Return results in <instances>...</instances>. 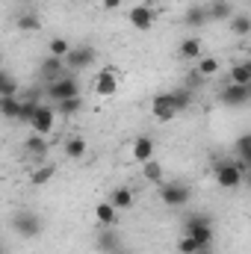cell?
Returning a JSON list of instances; mask_svg holds the SVG:
<instances>
[{
	"mask_svg": "<svg viewBox=\"0 0 251 254\" xmlns=\"http://www.w3.org/2000/svg\"><path fill=\"white\" fill-rule=\"evenodd\" d=\"M178 57H181V60H187V63H198V60L204 57V45H201V39L187 36V39L178 45Z\"/></svg>",
	"mask_w": 251,
	"mask_h": 254,
	"instance_id": "obj_18",
	"label": "cell"
},
{
	"mask_svg": "<svg viewBox=\"0 0 251 254\" xmlns=\"http://www.w3.org/2000/svg\"><path fill=\"white\" fill-rule=\"evenodd\" d=\"M228 83H237V86H251V71L246 63H234L228 71Z\"/></svg>",
	"mask_w": 251,
	"mask_h": 254,
	"instance_id": "obj_24",
	"label": "cell"
},
{
	"mask_svg": "<svg viewBox=\"0 0 251 254\" xmlns=\"http://www.w3.org/2000/svg\"><path fill=\"white\" fill-rule=\"evenodd\" d=\"M65 71H68V65H65V60H60V57H45V60H42V68H39L42 80H48V83L65 77Z\"/></svg>",
	"mask_w": 251,
	"mask_h": 254,
	"instance_id": "obj_16",
	"label": "cell"
},
{
	"mask_svg": "<svg viewBox=\"0 0 251 254\" xmlns=\"http://www.w3.org/2000/svg\"><path fill=\"white\" fill-rule=\"evenodd\" d=\"M95 249L101 254H113L122 249V234L119 228H98V237H95Z\"/></svg>",
	"mask_w": 251,
	"mask_h": 254,
	"instance_id": "obj_13",
	"label": "cell"
},
{
	"mask_svg": "<svg viewBox=\"0 0 251 254\" xmlns=\"http://www.w3.org/2000/svg\"><path fill=\"white\" fill-rule=\"evenodd\" d=\"M113 254H130V252H125V249H119V252H113Z\"/></svg>",
	"mask_w": 251,
	"mask_h": 254,
	"instance_id": "obj_39",
	"label": "cell"
},
{
	"mask_svg": "<svg viewBox=\"0 0 251 254\" xmlns=\"http://www.w3.org/2000/svg\"><path fill=\"white\" fill-rule=\"evenodd\" d=\"M24 151H27V157H36V160H42V157L51 151V136L30 133V136L24 139Z\"/></svg>",
	"mask_w": 251,
	"mask_h": 254,
	"instance_id": "obj_17",
	"label": "cell"
},
{
	"mask_svg": "<svg viewBox=\"0 0 251 254\" xmlns=\"http://www.w3.org/2000/svg\"><path fill=\"white\" fill-rule=\"evenodd\" d=\"M234 151H237V157H240V160H249V157H251V133H246V136H240V139H237Z\"/></svg>",
	"mask_w": 251,
	"mask_h": 254,
	"instance_id": "obj_35",
	"label": "cell"
},
{
	"mask_svg": "<svg viewBox=\"0 0 251 254\" xmlns=\"http://www.w3.org/2000/svg\"><path fill=\"white\" fill-rule=\"evenodd\" d=\"M122 3H125V0H101V6H104L107 12H113V9H122Z\"/></svg>",
	"mask_w": 251,
	"mask_h": 254,
	"instance_id": "obj_37",
	"label": "cell"
},
{
	"mask_svg": "<svg viewBox=\"0 0 251 254\" xmlns=\"http://www.w3.org/2000/svg\"><path fill=\"white\" fill-rule=\"evenodd\" d=\"M142 178H145L148 184H157V187H160V184L166 181V169H163V163H160V160H148V163L142 166Z\"/></svg>",
	"mask_w": 251,
	"mask_h": 254,
	"instance_id": "obj_22",
	"label": "cell"
},
{
	"mask_svg": "<svg viewBox=\"0 0 251 254\" xmlns=\"http://www.w3.org/2000/svg\"><path fill=\"white\" fill-rule=\"evenodd\" d=\"M119 71L116 68H101L98 74H95V83H92V89H95V95L98 98H113V95H119Z\"/></svg>",
	"mask_w": 251,
	"mask_h": 254,
	"instance_id": "obj_6",
	"label": "cell"
},
{
	"mask_svg": "<svg viewBox=\"0 0 251 254\" xmlns=\"http://www.w3.org/2000/svg\"><path fill=\"white\" fill-rule=\"evenodd\" d=\"M207 21H210V15H207V6H189L187 15H184V24H187L189 30H201Z\"/></svg>",
	"mask_w": 251,
	"mask_h": 254,
	"instance_id": "obj_20",
	"label": "cell"
},
{
	"mask_svg": "<svg viewBox=\"0 0 251 254\" xmlns=\"http://www.w3.org/2000/svg\"><path fill=\"white\" fill-rule=\"evenodd\" d=\"M246 65H249V71H251V60H246Z\"/></svg>",
	"mask_w": 251,
	"mask_h": 254,
	"instance_id": "obj_40",
	"label": "cell"
},
{
	"mask_svg": "<svg viewBox=\"0 0 251 254\" xmlns=\"http://www.w3.org/2000/svg\"><path fill=\"white\" fill-rule=\"evenodd\" d=\"M12 228H15L18 237H24V240H36V237L45 231V222H42L39 213H33V210H21V213H15Z\"/></svg>",
	"mask_w": 251,
	"mask_h": 254,
	"instance_id": "obj_5",
	"label": "cell"
},
{
	"mask_svg": "<svg viewBox=\"0 0 251 254\" xmlns=\"http://www.w3.org/2000/svg\"><path fill=\"white\" fill-rule=\"evenodd\" d=\"M246 172H249V163L240 160V157H231V160H219L213 166V181L222 187V190H240L246 184Z\"/></svg>",
	"mask_w": 251,
	"mask_h": 254,
	"instance_id": "obj_1",
	"label": "cell"
},
{
	"mask_svg": "<svg viewBox=\"0 0 251 254\" xmlns=\"http://www.w3.org/2000/svg\"><path fill=\"white\" fill-rule=\"evenodd\" d=\"M184 234L195 237L204 249H210L213 246V219L204 216V213H189L184 219Z\"/></svg>",
	"mask_w": 251,
	"mask_h": 254,
	"instance_id": "obj_3",
	"label": "cell"
},
{
	"mask_svg": "<svg viewBox=\"0 0 251 254\" xmlns=\"http://www.w3.org/2000/svg\"><path fill=\"white\" fill-rule=\"evenodd\" d=\"M201 249H204V246H201L195 237H189V234H184V237L178 240V252L181 254H198Z\"/></svg>",
	"mask_w": 251,
	"mask_h": 254,
	"instance_id": "obj_34",
	"label": "cell"
},
{
	"mask_svg": "<svg viewBox=\"0 0 251 254\" xmlns=\"http://www.w3.org/2000/svg\"><path fill=\"white\" fill-rule=\"evenodd\" d=\"M57 107V113L63 116V119H71V116H77L80 110H83V98H71V101H63V104H54Z\"/></svg>",
	"mask_w": 251,
	"mask_h": 254,
	"instance_id": "obj_32",
	"label": "cell"
},
{
	"mask_svg": "<svg viewBox=\"0 0 251 254\" xmlns=\"http://www.w3.org/2000/svg\"><path fill=\"white\" fill-rule=\"evenodd\" d=\"M207 15H210V21H231L237 12H234V3L231 0H213L207 6Z\"/></svg>",
	"mask_w": 251,
	"mask_h": 254,
	"instance_id": "obj_19",
	"label": "cell"
},
{
	"mask_svg": "<svg viewBox=\"0 0 251 254\" xmlns=\"http://www.w3.org/2000/svg\"><path fill=\"white\" fill-rule=\"evenodd\" d=\"M127 21H130V27H133L136 33H148V30L154 27V9L145 6V3H139V6H133V9L127 12Z\"/></svg>",
	"mask_w": 251,
	"mask_h": 254,
	"instance_id": "obj_12",
	"label": "cell"
},
{
	"mask_svg": "<svg viewBox=\"0 0 251 254\" xmlns=\"http://www.w3.org/2000/svg\"><path fill=\"white\" fill-rule=\"evenodd\" d=\"M231 33L234 36H240V39H246V36H251V15H243V12H237L231 21Z\"/></svg>",
	"mask_w": 251,
	"mask_h": 254,
	"instance_id": "obj_26",
	"label": "cell"
},
{
	"mask_svg": "<svg viewBox=\"0 0 251 254\" xmlns=\"http://www.w3.org/2000/svg\"><path fill=\"white\" fill-rule=\"evenodd\" d=\"M54 175H57V166H51V163H48V166H39V169L30 175V184H33V187H45V184L54 181Z\"/></svg>",
	"mask_w": 251,
	"mask_h": 254,
	"instance_id": "obj_30",
	"label": "cell"
},
{
	"mask_svg": "<svg viewBox=\"0 0 251 254\" xmlns=\"http://www.w3.org/2000/svg\"><path fill=\"white\" fill-rule=\"evenodd\" d=\"M86 151H89V142H86L83 136H68V139H65V154H68L71 160H83Z\"/></svg>",
	"mask_w": 251,
	"mask_h": 254,
	"instance_id": "obj_23",
	"label": "cell"
},
{
	"mask_svg": "<svg viewBox=\"0 0 251 254\" xmlns=\"http://www.w3.org/2000/svg\"><path fill=\"white\" fill-rule=\"evenodd\" d=\"M151 116L157 119V122H172L175 116H178V110H175V95L172 92H160V95H154V101H151Z\"/></svg>",
	"mask_w": 251,
	"mask_h": 254,
	"instance_id": "obj_8",
	"label": "cell"
},
{
	"mask_svg": "<svg viewBox=\"0 0 251 254\" xmlns=\"http://www.w3.org/2000/svg\"><path fill=\"white\" fill-rule=\"evenodd\" d=\"M57 116H60V113H57V107L45 101V104L39 107V113H36V119H33L30 130H33V133H39V136H51V133H54V127H57Z\"/></svg>",
	"mask_w": 251,
	"mask_h": 254,
	"instance_id": "obj_7",
	"label": "cell"
},
{
	"mask_svg": "<svg viewBox=\"0 0 251 254\" xmlns=\"http://www.w3.org/2000/svg\"><path fill=\"white\" fill-rule=\"evenodd\" d=\"M15 95H21V86L9 71H3L0 74V98H15Z\"/></svg>",
	"mask_w": 251,
	"mask_h": 254,
	"instance_id": "obj_28",
	"label": "cell"
},
{
	"mask_svg": "<svg viewBox=\"0 0 251 254\" xmlns=\"http://www.w3.org/2000/svg\"><path fill=\"white\" fill-rule=\"evenodd\" d=\"M154 154H157V142L151 139V136H136L133 139V145H130V157H133V163H139V166H145L148 160H154Z\"/></svg>",
	"mask_w": 251,
	"mask_h": 254,
	"instance_id": "obj_11",
	"label": "cell"
},
{
	"mask_svg": "<svg viewBox=\"0 0 251 254\" xmlns=\"http://www.w3.org/2000/svg\"><path fill=\"white\" fill-rule=\"evenodd\" d=\"M68 54H71V42H68V39L54 36V39L48 42V57H60V60H65Z\"/></svg>",
	"mask_w": 251,
	"mask_h": 254,
	"instance_id": "obj_31",
	"label": "cell"
},
{
	"mask_svg": "<svg viewBox=\"0 0 251 254\" xmlns=\"http://www.w3.org/2000/svg\"><path fill=\"white\" fill-rule=\"evenodd\" d=\"M95 57H98V51H95V48H89V45L71 48V54L65 57V65H68V74H71V71H83V68H89V65L95 63Z\"/></svg>",
	"mask_w": 251,
	"mask_h": 254,
	"instance_id": "obj_10",
	"label": "cell"
},
{
	"mask_svg": "<svg viewBox=\"0 0 251 254\" xmlns=\"http://www.w3.org/2000/svg\"><path fill=\"white\" fill-rule=\"evenodd\" d=\"M246 184H249V187H251V169H249V172H246Z\"/></svg>",
	"mask_w": 251,
	"mask_h": 254,
	"instance_id": "obj_38",
	"label": "cell"
},
{
	"mask_svg": "<svg viewBox=\"0 0 251 254\" xmlns=\"http://www.w3.org/2000/svg\"><path fill=\"white\" fill-rule=\"evenodd\" d=\"M107 201H110L113 207H119V210H130L136 198H133V190H127V187H116V190L107 195Z\"/></svg>",
	"mask_w": 251,
	"mask_h": 254,
	"instance_id": "obj_21",
	"label": "cell"
},
{
	"mask_svg": "<svg viewBox=\"0 0 251 254\" xmlns=\"http://www.w3.org/2000/svg\"><path fill=\"white\" fill-rule=\"evenodd\" d=\"M219 68H222V65H219V57H201L198 65H195V71H198L204 80H213V77L219 74Z\"/></svg>",
	"mask_w": 251,
	"mask_h": 254,
	"instance_id": "obj_25",
	"label": "cell"
},
{
	"mask_svg": "<svg viewBox=\"0 0 251 254\" xmlns=\"http://www.w3.org/2000/svg\"><path fill=\"white\" fill-rule=\"evenodd\" d=\"M0 113H3V119L18 122V113H21V98H18V95H15V98H0Z\"/></svg>",
	"mask_w": 251,
	"mask_h": 254,
	"instance_id": "obj_29",
	"label": "cell"
},
{
	"mask_svg": "<svg viewBox=\"0 0 251 254\" xmlns=\"http://www.w3.org/2000/svg\"><path fill=\"white\" fill-rule=\"evenodd\" d=\"M219 101L225 107H246L251 101V86H237V83H225L219 92Z\"/></svg>",
	"mask_w": 251,
	"mask_h": 254,
	"instance_id": "obj_9",
	"label": "cell"
},
{
	"mask_svg": "<svg viewBox=\"0 0 251 254\" xmlns=\"http://www.w3.org/2000/svg\"><path fill=\"white\" fill-rule=\"evenodd\" d=\"M184 80H187V83H184V86H187V89H192V92H195V89H201V86H204V77H201V74H198V71H195V68H192V71H189L187 77H184Z\"/></svg>",
	"mask_w": 251,
	"mask_h": 254,
	"instance_id": "obj_36",
	"label": "cell"
},
{
	"mask_svg": "<svg viewBox=\"0 0 251 254\" xmlns=\"http://www.w3.org/2000/svg\"><path fill=\"white\" fill-rule=\"evenodd\" d=\"M42 104H45V101L39 98V92H30L27 98L21 95V113H18V122L30 127V125H33V119H36V113H39V107H42Z\"/></svg>",
	"mask_w": 251,
	"mask_h": 254,
	"instance_id": "obj_15",
	"label": "cell"
},
{
	"mask_svg": "<svg viewBox=\"0 0 251 254\" xmlns=\"http://www.w3.org/2000/svg\"><path fill=\"white\" fill-rule=\"evenodd\" d=\"M18 27H21L24 33H39L42 21H39V15H36V12H24V15H18Z\"/></svg>",
	"mask_w": 251,
	"mask_h": 254,
	"instance_id": "obj_33",
	"label": "cell"
},
{
	"mask_svg": "<svg viewBox=\"0 0 251 254\" xmlns=\"http://www.w3.org/2000/svg\"><path fill=\"white\" fill-rule=\"evenodd\" d=\"M119 207H113L110 201H98L95 204V210H92V216H95V225L98 228H116L119 225Z\"/></svg>",
	"mask_w": 251,
	"mask_h": 254,
	"instance_id": "obj_14",
	"label": "cell"
},
{
	"mask_svg": "<svg viewBox=\"0 0 251 254\" xmlns=\"http://www.w3.org/2000/svg\"><path fill=\"white\" fill-rule=\"evenodd\" d=\"M172 95H175V110H178V113H187L189 107L195 104V92H192V89H187V86L175 89Z\"/></svg>",
	"mask_w": 251,
	"mask_h": 254,
	"instance_id": "obj_27",
	"label": "cell"
},
{
	"mask_svg": "<svg viewBox=\"0 0 251 254\" xmlns=\"http://www.w3.org/2000/svg\"><path fill=\"white\" fill-rule=\"evenodd\" d=\"M189 198H192V190L184 181H163L160 184V201L166 207H187Z\"/></svg>",
	"mask_w": 251,
	"mask_h": 254,
	"instance_id": "obj_4",
	"label": "cell"
},
{
	"mask_svg": "<svg viewBox=\"0 0 251 254\" xmlns=\"http://www.w3.org/2000/svg\"><path fill=\"white\" fill-rule=\"evenodd\" d=\"M45 98L51 104H63V101H71V98H80V80L74 74H65V77L45 86Z\"/></svg>",
	"mask_w": 251,
	"mask_h": 254,
	"instance_id": "obj_2",
	"label": "cell"
}]
</instances>
